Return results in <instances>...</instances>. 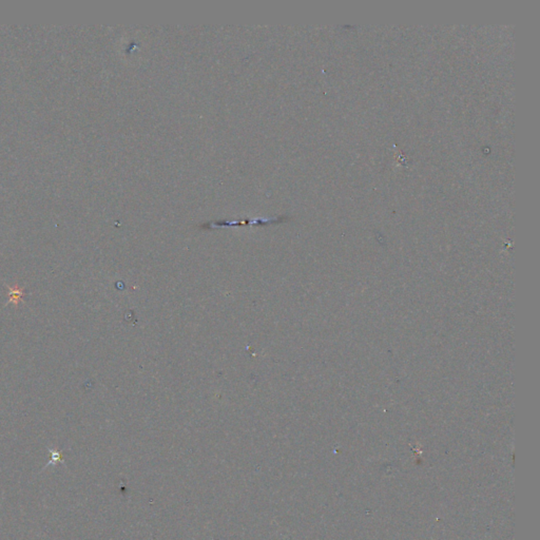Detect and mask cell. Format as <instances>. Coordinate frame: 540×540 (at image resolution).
<instances>
[{"mask_svg":"<svg viewBox=\"0 0 540 540\" xmlns=\"http://www.w3.org/2000/svg\"><path fill=\"white\" fill-rule=\"evenodd\" d=\"M9 300H8V303L6 304H15L17 305L19 302L22 301V297L24 296V292H23V289L19 287V286L15 285L13 286V287H10L9 288Z\"/></svg>","mask_w":540,"mask_h":540,"instance_id":"cell-1","label":"cell"}]
</instances>
